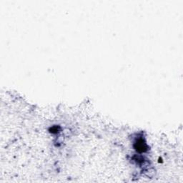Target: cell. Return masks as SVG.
<instances>
[{
    "mask_svg": "<svg viewBox=\"0 0 183 183\" xmlns=\"http://www.w3.org/2000/svg\"><path fill=\"white\" fill-rule=\"evenodd\" d=\"M134 148L137 152L142 153V152H145L147 150V145L143 138L139 137L136 139L134 143Z\"/></svg>",
    "mask_w": 183,
    "mask_h": 183,
    "instance_id": "cell-1",
    "label": "cell"
},
{
    "mask_svg": "<svg viewBox=\"0 0 183 183\" xmlns=\"http://www.w3.org/2000/svg\"><path fill=\"white\" fill-rule=\"evenodd\" d=\"M60 129V127L59 126H53L51 128L50 132H51L52 133H58Z\"/></svg>",
    "mask_w": 183,
    "mask_h": 183,
    "instance_id": "cell-2",
    "label": "cell"
}]
</instances>
